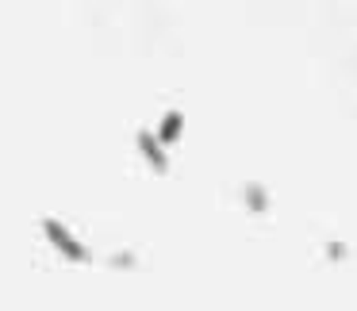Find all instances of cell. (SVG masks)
<instances>
[{
  "instance_id": "277c9868",
  "label": "cell",
  "mask_w": 357,
  "mask_h": 311,
  "mask_svg": "<svg viewBox=\"0 0 357 311\" xmlns=\"http://www.w3.org/2000/svg\"><path fill=\"white\" fill-rule=\"evenodd\" d=\"M246 196H250V208L265 211V196H261V188H254V185H250V188H246Z\"/></svg>"
},
{
  "instance_id": "6da1fadb",
  "label": "cell",
  "mask_w": 357,
  "mask_h": 311,
  "mask_svg": "<svg viewBox=\"0 0 357 311\" xmlns=\"http://www.w3.org/2000/svg\"><path fill=\"white\" fill-rule=\"evenodd\" d=\"M43 231H47V238L54 242V246L62 250L66 257H73V261H89V257H93V254H89V250L77 242V238H73L70 231H66L62 223H58V219H43Z\"/></svg>"
},
{
  "instance_id": "7a4b0ae2",
  "label": "cell",
  "mask_w": 357,
  "mask_h": 311,
  "mask_svg": "<svg viewBox=\"0 0 357 311\" xmlns=\"http://www.w3.org/2000/svg\"><path fill=\"white\" fill-rule=\"evenodd\" d=\"M139 150H142V158H146L150 165H154V173H165L169 169V158H165V146L154 139L150 131H139Z\"/></svg>"
},
{
  "instance_id": "3957f363",
  "label": "cell",
  "mask_w": 357,
  "mask_h": 311,
  "mask_svg": "<svg viewBox=\"0 0 357 311\" xmlns=\"http://www.w3.org/2000/svg\"><path fill=\"white\" fill-rule=\"evenodd\" d=\"M181 131H185V116L181 112H165V119H162V131L154 135L162 146H169V142H177L181 139Z\"/></svg>"
}]
</instances>
